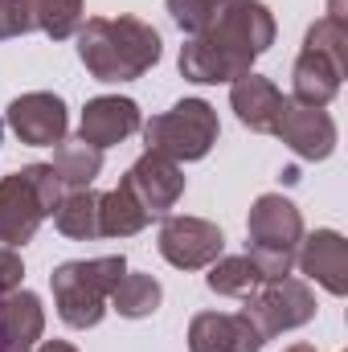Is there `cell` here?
I'll list each match as a JSON object with an SVG mask.
<instances>
[{"mask_svg": "<svg viewBox=\"0 0 348 352\" xmlns=\"http://www.w3.org/2000/svg\"><path fill=\"white\" fill-rule=\"evenodd\" d=\"M295 263L328 295H348V242L336 230H316L312 238H303L295 250Z\"/></svg>", "mask_w": 348, "mask_h": 352, "instance_id": "9a60e30c", "label": "cell"}, {"mask_svg": "<svg viewBox=\"0 0 348 352\" xmlns=\"http://www.w3.org/2000/svg\"><path fill=\"white\" fill-rule=\"evenodd\" d=\"M54 176L62 184V192H78V188H90V180L102 168V152L90 148L87 140H62L58 152H54Z\"/></svg>", "mask_w": 348, "mask_h": 352, "instance_id": "d6986e66", "label": "cell"}, {"mask_svg": "<svg viewBox=\"0 0 348 352\" xmlns=\"http://www.w3.org/2000/svg\"><path fill=\"white\" fill-rule=\"evenodd\" d=\"M119 184L144 205L148 217H168L173 205L184 197V173L176 168V160L156 156V152H144V156L127 168V176H123Z\"/></svg>", "mask_w": 348, "mask_h": 352, "instance_id": "9c48e42d", "label": "cell"}, {"mask_svg": "<svg viewBox=\"0 0 348 352\" xmlns=\"http://www.w3.org/2000/svg\"><path fill=\"white\" fill-rule=\"evenodd\" d=\"M8 127L29 148H54V144L66 140L70 115H66V102L58 94L33 90V94H21V98L8 102Z\"/></svg>", "mask_w": 348, "mask_h": 352, "instance_id": "8fae6325", "label": "cell"}, {"mask_svg": "<svg viewBox=\"0 0 348 352\" xmlns=\"http://www.w3.org/2000/svg\"><path fill=\"white\" fill-rule=\"evenodd\" d=\"M164 54L160 33L140 16H90L78 29V58L98 82H131Z\"/></svg>", "mask_w": 348, "mask_h": 352, "instance_id": "7a4b0ae2", "label": "cell"}, {"mask_svg": "<svg viewBox=\"0 0 348 352\" xmlns=\"http://www.w3.org/2000/svg\"><path fill=\"white\" fill-rule=\"evenodd\" d=\"M140 127H144V119H140V107L131 98L102 94V98H90L87 102L83 123H78V140H87L90 148L107 152V148L123 144L127 135H135Z\"/></svg>", "mask_w": 348, "mask_h": 352, "instance_id": "5bb4252c", "label": "cell"}, {"mask_svg": "<svg viewBox=\"0 0 348 352\" xmlns=\"http://www.w3.org/2000/svg\"><path fill=\"white\" fill-rule=\"evenodd\" d=\"M33 29H41L54 41H66L83 29V0H29Z\"/></svg>", "mask_w": 348, "mask_h": 352, "instance_id": "603a6c76", "label": "cell"}, {"mask_svg": "<svg viewBox=\"0 0 348 352\" xmlns=\"http://www.w3.org/2000/svg\"><path fill=\"white\" fill-rule=\"evenodd\" d=\"M62 184L50 164H29L0 180V246H25L62 201Z\"/></svg>", "mask_w": 348, "mask_h": 352, "instance_id": "5b68a950", "label": "cell"}, {"mask_svg": "<svg viewBox=\"0 0 348 352\" xmlns=\"http://www.w3.org/2000/svg\"><path fill=\"white\" fill-rule=\"evenodd\" d=\"M217 131H221L217 111L205 98H180L173 111L144 123V144H148V152L168 156L180 164V160L209 156V148L217 144Z\"/></svg>", "mask_w": 348, "mask_h": 352, "instance_id": "52a82bcc", "label": "cell"}, {"mask_svg": "<svg viewBox=\"0 0 348 352\" xmlns=\"http://www.w3.org/2000/svg\"><path fill=\"white\" fill-rule=\"evenodd\" d=\"M217 0H168V16L176 21V29H184L188 37H197V33H205L209 29V21L217 16Z\"/></svg>", "mask_w": 348, "mask_h": 352, "instance_id": "cb8c5ba5", "label": "cell"}, {"mask_svg": "<svg viewBox=\"0 0 348 352\" xmlns=\"http://www.w3.org/2000/svg\"><path fill=\"white\" fill-rule=\"evenodd\" d=\"M348 70V21L340 12V0H332L328 16H320L307 29L303 54L295 58L291 70V98L303 107H328Z\"/></svg>", "mask_w": 348, "mask_h": 352, "instance_id": "3957f363", "label": "cell"}, {"mask_svg": "<svg viewBox=\"0 0 348 352\" xmlns=\"http://www.w3.org/2000/svg\"><path fill=\"white\" fill-rule=\"evenodd\" d=\"M0 131H4V123H0Z\"/></svg>", "mask_w": 348, "mask_h": 352, "instance_id": "f546056e", "label": "cell"}, {"mask_svg": "<svg viewBox=\"0 0 348 352\" xmlns=\"http://www.w3.org/2000/svg\"><path fill=\"white\" fill-rule=\"evenodd\" d=\"M33 33V12L29 0H0V41Z\"/></svg>", "mask_w": 348, "mask_h": 352, "instance_id": "d4e9b609", "label": "cell"}, {"mask_svg": "<svg viewBox=\"0 0 348 352\" xmlns=\"http://www.w3.org/2000/svg\"><path fill=\"white\" fill-rule=\"evenodd\" d=\"M45 332V311L33 291L0 295V352H33Z\"/></svg>", "mask_w": 348, "mask_h": 352, "instance_id": "2e32d148", "label": "cell"}, {"mask_svg": "<svg viewBox=\"0 0 348 352\" xmlns=\"http://www.w3.org/2000/svg\"><path fill=\"white\" fill-rule=\"evenodd\" d=\"M209 291H217V295H234V299H246V295H254L262 283V270L254 266L250 254H234V258H217V263H209Z\"/></svg>", "mask_w": 348, "mask_h": 352, "instance_id": "ffe728a7", "label": "cell"}, {"mask_svg": "<svg viewBox=\"0 0 348 352\" xmlns=\"http://www.w3.org/2000/svg\"><path fill=\"white\" fill-rule=\"evenodd\" d=\"M217 4H226V0H217Z\"/></svg>", "mask_w": 348, "mask_h": 352, "instance_id": "f1b7e54d", "label": "cell"}, {"mask_svg": "<svg viewBox=\"0 0 348 352\" xmlns=\"http://www.w3.org/2000/svg\"><path fill=\"white\" fill-rule=\"evenodd\" d=\"M98 217H102V238H131V234H140L152 217L144 213V205L119 184V188H111V192H102V209H98Z\"/></svg>", "mask_w": 348, "mask_h": 352, "instance_id": "44dd1931", "label": "cell"}, {"mask_svg": "<svg viewBox=\"0 0 348 352\" xmlns=\"http://www.w3.org/2000/svg\"><path fill=\"white\" fill-rule=\"evenodd\" d=\"M246 316L259 328L262 340H270L279 332H291V328H303L307 320H316V295L303 278L287 274V278L262 283L254 295H246Z\"/></svg>", "mask_w": 348, "mask_h": 352, "instance_id": "ba28073f", "label": "cell"}, {"mask_svg": "<svg viewBox=\"0 0 348 352\" xmlns=\"http://www.w3.org/2000/svg\"><path fill=\"white\" fill-rule=\"evenodd\" d=\"M274 45V16L262 0H226L205 33L180 50V74L188 82H234Z\"/></svg>", "mask_w": 348, "mask_h": 352, "instance_id": "6da1fadb", "label": "cell"}, {"mask_svg": "<svg viewBox=\"0 0 348 352\" xmlns=\"http://www.w3.org/2000/svg\"><path fill=\"white\" fill-rule=\"evenodd\" d=\"M283 94L274 82H266L259 78L254 70L250 74H242V78H234V87H230V107L238 111V119L250 127V131H259V135H274V123H279V115H283Z\"/></svg>", "mask_w": 348, "mask_h": 352, "instance_id": "e0dca14e", "label": "cell"}, {"mask_svg": "<svg viewBox=\"0 0 348 352\" xmlns=\"http://www.w3.org/2000/svg\"><path fill=\"white\" fill-rule=\"evenodd\" d=\"M102 192L94 188H78V192H66L54 209V221L66 238H78V242H90V238H102Z\"/></svg>", "mask_w": 348, "mask_h": 352, "instance_id": "ac0fdd59", "label": "cell"}, {"mask_svg": "<svg viewBox=\"0 0 348 352\" xmlns=\"http://www.w3.org/2000/svg\"><path fill=\"white\" fill-rule=\"evenodd\" d=\"M246 234H250V258L262 270L266 283L274 278H287L291 266H295V250L303 242V217L299 209L283 197V192H262L250 209V221H246Z\"/></svg>", "mask_w": 348, "mask_h": 352, "instance_id": "8992f818", "label": "cell"}, {"mask_svg": "<svg viewBox=\"0 0 348 352\" xmlns=\"http://www.w3.org/2000/svg\"><path fill=\"white\" fill-rule=\"evenodd\" d=\"M226 246V234L205 217H164L160 226V254L180 270H201L217 263Z\"/></svg>", "mask_w": 348, "mask_h": 352, "instance_id": "30bf717a", "label": "cell"}, {"mask_svg": "<svg viewBox=\"0 0 348 352\" xmlns=\"http://www.w3.org/2000/svg\"><path fill=\"white\" fill-rule=\"evenodd\" d=\"M283 352H316L312 344H291V349H283Z\"/></svg>", "mask_w": 348, "mask_h": 352, "instance_id": "83f0119b", "label": "cell"}, {"mask_svg": "<svg viewBox=\"0 0 348 352\" xmlns=\"http://www.w3.org/2000/svg\"><path fill=\"white\" fill-rule=\"evenodd\" d=\"M21 278H25V263H21V254H17L12 246H0V295L17 291Z\"/></svg>", "mask_w": 348, "mask_h": 352, "instance_id": "484cf974", "label": "cell"}, {"mask_svg": "<svg viewBox=\"0 0 348 352\" xmlns=\"http://www.w3.org/2000/svg\"><path fill=\"white\" fill-rule=\"evenodd\" d=\"M262 344L246 311H201L188 324V352H259Z\"/></svg>", "mask_w": 348, "mask_h": 352, "instance_id": "4fadbf2b", "label": "cell"}, {"mask_svg": "<svg viewBox=\"0 0 348 352\" xmlns=\"http://www.w3.org/2000/svg\"><path fill=\"white\" fill-rule=\"evenodd\" d=\"M33 352H78L74 344H66V340H45V344H37Z\"/></svg>", "mask_w": 348, "mask_h": 352, "instance_id": "4316f807", "label": "cell"}, {"mask_svg": "<svg viewBox=\"0 0 348 352\" xmlns=\"http://www.w3.org/2000/svg\"><path fill=\"white\" fill-rule=\"evenodd\" d=\"M160 299H164V291H160V283L152 274H123L115 283V291H111V307L119 316H127V320L152 316L160 307Z\"/></svg>", "mask_w": 348, "mask_h": 352, "instance_id": "7402d4cb", "label": "cell"}, {"mask_svg": "<svg viewBox=\"0 0 348 352\" xmlns=\"http://www.w3.org/2000/svg\"><path fill=\"white\" fill-rule=\"evenodd\" d=\"M127 274L123 254H107V258H78V263H62L50 274V287H54V303H58V316L62 324L87 332L94 328L102 316H107V303H111V291L115 283Z\"/></svg>", "mask_w": 348, "mask_h": 352, "instance_id": "277c9868", "label": "cell"}, {"mask_svg": "<svg viewBox=\"0 0 348 352\" xmlns=\"http://www.w3.org/2000/svg\"><path fill=\"white\" fill-rule=\"evenodd\" d=\"M274 135L303 160H328L336 148V123L324 107H303L295 98L283 102V115L274 123Z\"/></svg>", "mask_w": 348, "mask_h": 352, "instance_id": "7c38bea8", "label": "cell"}]
</instances>
